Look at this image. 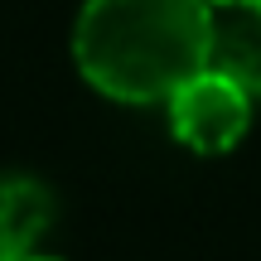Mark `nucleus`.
I'll return each mask as SVG.
<instances>
[{
  "label": "nucleus",
  "mask_w": 261,
  "mask_h": 261,
  "mask_svg": "<svg viewBox=\"0 0 261 261\" xmlns=\"http://www.w3.org/2000/svg\"><path fill=\"white\" fill-rule=\"evenodd\" d=\"M213 5L208 0H87L73 24L83 77L112 102H169L208 68Z\"/></svg>",
  "instance_id": "nucleus-1"
},
{
  "label": "nucleus",
  "mask_w": 261,
  "mask_h": 261,
  "mask_svg": "<svg viewBox=\"0 0 261 261\" xmlns=\"http://www.w3.org/2000/svg\"><path fill=\"white\" fill-rule=\"evenodd\" d=\"M165 107H169V126H174L179 145L198 150V155L232 150L252 126V92L218 68L194 73Z\"/></svg>",
  "instance_id": "nucleus-2"
},
{
  "label": "nucleus",
  "mask_w": 261,
  "mask_h": 261,
  "mask_svg": "<svg viewBox=\"0 0 261 261\" xmlns=\"http://www.w3.org/2000/svg\"><path fill=\"white\" fill-rule=\"evenodd\" d=\"M48 227H54V194L29 174L0 179V261L39 256Z\"/></svg>",
  "instance_id": "nucleus-3"
},
{
  "label": "nucleus",
  "mask_w": 261,
  "mask_h": 261,
  "mask_svg": "<svg viewBox=\"0 0 261 261\" xmlns=\"http://www.w3.org/2000/svg\"><path fill=\"white\" fill-rule=\"evenodd\" d=\"M208 68L242 83L252 97H261V15L252 5L213 10V44H208Z\"/></svg>",
  "instance_id": "nucleus-4"
},
{
  "label": "nucleus",
  "mask_w": 261,
  "mask_h": 261,
  "mask_svg": "<svg viewBox=\"0 0 261 261\" xmlns=\"http://www.w3.org/2000/svg\"><path fill=\"white\" fill-rule=\"evenodd\" d=\"M213 10H227V5H252V0H208Z\"/></svg>",
  "instance_id": "nucleus-5"
},
{
  "label": "nucleus",
  "mask_w": 261,
  "mask_h": 261,
  "mask_svg": "<svg viewBox=\"0 0 261 261\" xmlns=\"http://www.w3.org/2000/svg\"><path fill=\"white\" fill-rule=\"evenodd\" d=\"M29 261H58V256H44V252H39V256H29Z\"/></svg>",
  "instance_id": "nucleus-6"
},
{
  "label": "nucleus",
  "mask_w": 261,
  "mask_h": 261,
  "mask_svg": "<svg viewBox=\"0 0 261 261\" xmlns=\"http://www.w3.org/2000/svg\"><path fill=\"white\" fill-rule=\"evenodd\" d=\"M252 10H256V15H261V0H252Z\"/></svg>",
  "instance_id": "nucleus-7"
}]
</instances>
